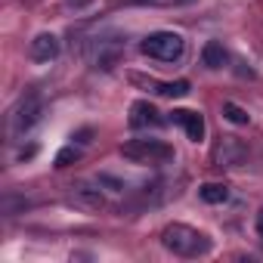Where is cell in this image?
<instances>
[{
    "label": "cell",
    "instance_id": "6da1fadb",
    "mask_svg": "<svg viewBox=\"0 0 263 263\" xmlns=\"http://www.w3.org/2000/svg\"><path fill=\"white\" fill-rule=\"evenodd\" d=\"M161 245H164L171 254H177V257H208L211 248H214L204 232H198V229H192V226H186V223H171V226H164Z\"/></svg>",
    "mask_w": 263,
    "mask_h": 263
},
{
    "label": "cell",
    "instance_id": "7a4b0ae2",
    "mask_svg": "<svg viewBox=\"0 0 263 263\" xmlns=\"http://www.w3.org/2000/svg\"><path fill=\"white\" fill-rule=\"evenodd\" d=\"M140 50L158 62H180L186 56V41L177 31H152L149 37H143Z\"/></svg>",
    "mask_w": 263,
    "mask_h": 263
},
{
    "label": "cell",
    "instance_id": "3957f363",
    "mask_svg": "<svg viewBox=\"0 0 263 263\" xmlns=\"http://www.w3.org/2000/svg\"><path fill=\"white\" fill-rule=\"evenodd\" d=\"M121 155L134 164H167L174 161V146L164 140H130L121 146Z\"/></svg>",
    "mask_w": 263,
    "mask_h": 263
},
{
    "label": "cell",
    "instance_id": "277c9868",
    "mask_svg": "<svg viewBox=\"0 0 263 263\" xmlns=\"http://www.w3.org/2000/svg\"><path fill=\"white\" fill-rule=\"evenodd\" d=\"M41 115H44L41 99H37L34 93L22 96V99L13 105V111H10V137H13V140H22L28 130L41 121Z\"/></svg>",
    "mask_w": 263,
    "mask_h": 263
},
{
    "label": "cell",
    "instance_id": "5b68a950",
    "mask_svg": "<svg viewBox=\"0 0 263 263\" xmlns=\"http://www.w3.org/2000/svg\"><path fill=\"white\" fill-rule=\"evenodd\" d=\"M118 56H121V41L118 37H96V41L87 44V59H90L93 68L108 71L118 62Z\"/></svg>",
    "mask_w": 263,
    "mask_h": 263
},
{
    "label": "cell",
    "instance_id": "8992f818",
    "mask_svg": "<svg viewBox=\"0 0 263 263\" xmlns=\"http://www.w3.org/2000/svg\"><path fill=\"white\" fill-rule=\"evenodd\" d=\"M137 87L149 90V93H158V96H167V99H180L189 93V81H155V78H146V74H130Z\"/></svg>",
    "mask_w": 263,
    "mask_h": 263
},
{
    "label": "cell",
    "instance_id": "52a82bcc",
    "mask_svg": "<svg viewBox=\"0 0 263 263\" xmlns=\"http://www.w3.org/2000/svg\"><path fill=\"white\" fill-rule=\"evenodd\" d=\"M127 124L134 127V130H158V127H164V118H161V111L152 105V102H146V99H140V102H134L130 105V118H127Z\"/></svg>",
    "mask_w": 263,
    "mask_h": 263
},
{
    "label": "cell",
    "instance_id": "ba28073f",
    "mask_svg": "<svg viewBox=\"0 0 263 263\" xmlns=\"http://www.w3.org/2000/svg\"><path fill=\"white\" fill-rule=\"evenodd\" d=\"M71 192H68V198L74 201V204H81V208H90V211H99V208H105V192H102V186L93 180V183H74V186H68Z\"/></svg>",
    "mask_w": 263,
    "mask_h": 263
},
{
    "label": "cell",
    "instance_id": "9c48e42d",
    "mask_svg": "<svg viewBox=\"0 0 263 263\" xmlns=\"http://www.w3.org/2000/svg\"><path fill=\"white\" fill-rule=\"evenodd\" d=\"M171 121L180 124L186 130V137L192 143H201L204 140V115L201 111H192V108H174L171 111Z\"/></svg>",
    "mask_w": 263,
    "mask_h": 263
},
{
    "label": "cell",
    "instance_id": "30bf717a",
    "mask_svg": "<svg viewBox=\"0 0 263 263\" xmlns=\"http://www.w3.org/2000/svg\"><path fill=\"white\" fill-rule=\"evenodd\" d=\"M28 56H31L34 62H53V59L59 56V37L50 34V31H41V34L31 41Z\"/></svg>",
    "mask_w": 263,
    "mask_h": 263
},
{
    "label": "cell",
    "instance_id": "8fae6325",
    "mask_svg": "<svg viewBox=\"0 0 263 263\" xmlns=\"http://www.w3.org/2000/svg\"><path fill=\"white\" fill-rule=\"evenodd\" d=\"M198 198L208 204H223V201H229V186L226 183H204V186H198Z\"/></svg>",
    "mask_w": 263,
    "mask_h": 263
},
{
    "label": "cell",
    "instance_id": "7c38bea8",
    "mask_svg": "<svg viewBox=\"0 0 263 263\" xmlns=\"http://www.w3.org/2000/svg\"><path fill=\"white\" fill-rule=\"evenodd\" d=\"M241 155H245V146H238L232 137H226V140L217 146V161H220V167H223V164H235Z\"/></svg>",
    "mask_w": 263,
    "mask_h": 263
},
{
    "label": "cell",
    "instance_id": "4fadbf2b",
    "mask_svg": "<svg viewBox=\"0 0 263 263\" xmlns=\"http://www.w3.org/2000/svg\"><path fill=\"white\" fill-rule=\"evenodd\" d=\"M226 50H223V44H217V41H208L204 44V50H201V62L208 65V68H223L226 65Z\"/></svg>",
    "mask_w": 263,
    "mask_h": 263
},
{
    "label": "cell",
    "instance_id": "5bb4252c",
    "mask_svg": "<svg viewBox=\"0 0 263 263\" xmlns=\"http://www.w3.org/2000/svg\"><path fill=\"white\" fill-rule=\"evenodd\" d=\"M223 118L232 121V124H248V121H251V115H248L241 105H235V102H223Z\"/></svg>",
    "mask_w": 263,
    "mask_h": 263
},
{
    "label": "cell",
    "instance_id": "9a60e30c",
    "mask_svg": "<svg viewBox=\"0 0 263 263\" xmlns=\"http://www.w3.org/2000/svg\"><path fill=\"white\" fill-rule=\"evenodd\" d=\"M81 158V149H74V146H65L59 155H56V167H68L71 161H78Z\"/></svg>",
    "mask_w": 263,
    "mask_h": 263
},
{
    "label": "cell",
    "instance_id": "2e32d148",
    "mask_svg": "<svg viewBox=\"0 0 263 263\" xmlns=\"http://www.w3.org/2000/svg\"><path fill=\"white\" fill-rule=\"evenodd\" d=\"M68 4H71V7H87L90 0H68Z\"/></svg>",
    "mask_w": 263,
    "mask_h": 263
},
{
    "label": "cell",
    "instance_id": "e0dca14e",
    "mask_svg": "<svg viewBox=\"0 0 263 263\" xmlns=\"http://www.w3.org/2000/svg\"><path fill=\"white\" fill-rule=\"evenodd\" d=\"M174 4H180V7H186V4H195V0H174Z\"/></svg>",
    "mask_w": 263,
    "mask_h": 263
},
{
    "label": "cell",
    "instance_id": "ac0fdd59",
    "mask_svg": "<svg viewBox=\"0 0 263 263\" xmlns=\"http://www.w3.org/2000/svg\"><path fill=\"white\" fill-rule=\"evenodd\" d=\"M257 223H263V211H260V220H257Z\"/></svg>",
    "mask_w": 263,
    "mask_h": 263
}]
</instances>
